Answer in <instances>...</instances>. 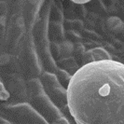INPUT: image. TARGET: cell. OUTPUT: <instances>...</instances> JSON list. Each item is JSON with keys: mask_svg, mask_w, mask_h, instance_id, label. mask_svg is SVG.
<instances>
[{"mask_svg": "<svg viewBox=\"0 0 124 124\" xmlns=\"http://www.w3.org/2000/svg\"><path fill=\"white\" fill-rule=\"evenodd\" d=\"M52 124H70V123H69V121L65 118L61 117V118H58L57 120H55Z\"/></svg>", "mask_w": 124, "mask_h": 124, "instance_id": "obj_11", "label": "cell"}, {"mask_svg": "<svg viewBox=\"0 0 124 124\" xmlns=\"http://www.w3.org/2000/svg\"><path fill=\"white\" fill-rule=\"evenodd\" d=\"M88 2H89L88 0H86V1H78V0L74 1V3H78V4H84V3H88Z\"/></svg>", "mask_w": 124, "mask_h": 124, "instance_id": "obj_14", "label": "cell"}, {"mask_svg": "<svg viewBox=\"0 0 124 124\" xmlns=\"http://www.w3.org/2000/svg\"><path fill=\"white\" fill-rule=\"evenodd\" d=\"M67 107L77 124H124V63L80 66L70 80Z\"/></svg>", "mask_w": 124, "mask_h": 124, "instance_id": "obj_1", "label": "cell"}, {"mask_svg": "<svg viewBox=\"0 0 124 124\" xmlns=\"http://www.w3.org/2000/svg\"><path fill=\"white\" fill-rule=\"evenodd\" d=\"M122 50H123V52H124V45L122 46Z\"/></svg>", "mask_w": 124, "mask_h": 124, "instance_id": "obj_15", "label": "cell"}, {"mask_svg": "<svg viewBox=\"0 0 124 124\" xmlns=\"http://www.w3.org/2000/svg\"><path fill=\"white\" fill-rule=\"evenodd\" d=\"M57 74H58L57 75V78L60 82V84L63 88L66 87V89H67L69 83H70V80L72 78V75L69 74L68 72H66V71H64L61 68L57 70Z\"/></svg>", "mask_w": 124, "mask_h": 124, "instance_id": "obj_6", "label": "cell"}, {"mask_svg": "<svg viewBox=\"0 0 124 124\" xmlns=\"http://www.w3.org/2000/svg\"><path fill=\"white\" fill-rule=\"evenodd\" d=\"M0 124H11V123H9L8 120L4 119V118H0Z\"/></svg>", "mask_w": 124, "mask_h": 124, "instance_id": "obj_13", "label": "cell"}, {"mask_svg": "<svg viewBox=\"0 0 124 124\" xmlns=\"http://www.w3.org/2000/svg\"><path fill=\"white\" fill-rule=\"evenodd\" d=\"M66 23L68 24V26L70 28H72L71 30H81L83 28V23L79 21V20H70L67 21Z\"/></svg>", "mask_w": 124, "mask_h": 124, "instance_id": "obj_9", "label": "cell"}, {"mask_svg": "<svg viewBox=\"0 0 124 124\" xmlns=\"http://www.w3.org/2000/svg\"><path fill=\"white\" fill-rule=\"evenodd\" d=\"M107 29L114 34H122L124 32V23L117 16H111L107 18L106 22Z\"/></svg>", "mask_w": 124, "mask_h": 124, "instance_id": "obj_4", "label": "cell"}, {"mask_svg": "<svg viewBox=\"0 0 124 124\" xmlns=\"http://www.w3.org/2000/svg\"><path fill=\"white\" fill-rule=\"evenodd\" d=\"M66 37H67V40L72 42L73 44L76 43H81V36L79 34H78L76 31L73 30H68L66 32Z\"/></svg>", "mask_w": 124, "mask_h": 124, "instance_id": "obj_8", "label": "cell"}, {"mask_svg": "<svg viewBox=\"0 0 124 124\" xmlns=\"http://www.w3.org/2000/svg\"><path fill=\"white\" fill-rule=\"evenodd\" d=\"M9 97L10 93L7 90L3 82L0 80V101H7L8 99H9Z\"/></svg>", "mask_w": 124, "mask_h": 124, "instance_id": "obj_10", "label": "cell"}, {"mask_svg": "<svg viewBox=\"0 0 124 124\" xmlns=\"http://www.w3.org/2000/svg\"><path fill=\"white\" fill-rule=\"evenodd\" d=\"M58 65L59 67L66 72H68L69 74L72 76L80 68V66L78 65V62L76 61L73 56L68 57V58H62L58 62Z\"/></svg>", "mask_w": 124, "mask_h": 124, "instance_id": "obj_3", "label": "cell"}, {"mask_svg": "<svg viewBox=\"0 0 124 124\" xmlns=\"http://www.w3.org/2000/svg\"><path fill=\"white\" fill-rule=\"evenodd\" d=\"M86 52V49L82 43H76L74 44V50H73V57L76 59V61L78 62H82L83 56Z\"/></svg>", "mask_w": 124, "mask_h": 124, "instance_id": "obj_7", "label": "cell"}, {"mask_svg": "<svg viewBox=\"0 0 124 124\" xmlns=\"http://www.w3.org/2000/svg\"><path fill=\"white\" fill-rule=\"evenodd\" d=\"M86 33H87V37H92V38H93V39H100L101 38V37L100 36H98L96 33H94V32L93 31H86Z\"/></svg>", "mask_w": 124, "mask_h": 124, "instance_id": "obj_12", "label": "cell"}, {"mask_svg": "<svg viewBox=\"0 0 124 124\" xmlns=\"http://www.w3.org/2000/svg\"><path fill=\"white\" fill-rule=\"evenodd\" d=\"M113 60L111 54L104 48H94L89 50H86L82 59V65H85L91 62H102Z\"/></svg>", "mask_w": 124, "mask_h": 124, "instance_id": "obj_2", "label": "cell"}, {"mask_svg": "<svg viewBox=\"0 0 124 124\" xmlns=\"http://www.w3.org/2000/svg\"><path fill=\"white\" fill-rule=\"evenodd\" d=\"M58 50L59 55L62 58H68L73 56V50H74V44L68 41L67 39L58 43Z\"/></svg>", "mask_w": 124, "mask_h": 124, "instance_id": "obj_5", "label": "cell"}]
</instances>
